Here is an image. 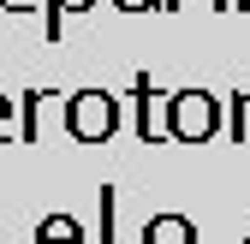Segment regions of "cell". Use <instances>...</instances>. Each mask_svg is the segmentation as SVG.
<instances>
[{"instance_id": "9c48e42d", "label": "cell", "mask_w": 250, "mask_h": 244, "mask_svg": "<svg viewBox=\"0 0 250 244\" xmlns=\"http://www.w3.org/2000/svg\"><path fill=\"white\" fill-rule=\"evenodd\" d=\"M113 6H119V12H149V6H161V12H167V0H113Z\"/></svg>"}, {"instance_id": "5b68a950", "label": "cell", "mask_w": 250, "mask_h": 244, "mask_svg": "<svg viewBox=\"0 0 250 244\" xmlns=\"http://www.w3.org/2000/svg\"><path fill=\"white\" fill-rule=\"evenodd\" d=\"M131 96H137V137H143V143H155V96H161V89L149 83V72H137Z\"/></svg>"}, {"instance_id": "8fae6325", "label": "cell", "mask_w": 250, "mask_h": 244, "mask_svg": "<svg viewBox=\"0 0 250 244\" xmlns=\"http://www.w3.org/2000/svg\"><path fill=\"white\" fill-rule=\"evenodd\" d=\"M0 6H12V12H18V6H30V0H0Z\"/></svg>"}, {"instance_id": "7a4b0ae2", "label": "cell", "mask_w": 250, "mask_h": 244, "mask_svg": "<svg viewBox=\"0 0 250 244\" xmlns=\"http://www.w3.org/2000/svg\"><path fill=\"white\" fill-rule=\"evenodd\" d=\"M167 131L179 143H203L214 131V96H203V89H185V96H173V119H167Z\"/></svg>"}, {"instance_id": "52a82bcc", "label": "cell", "mask_w": 250, "mask_h": 244, "mask_svg": "<svg viewBox=\"0 0 250 244\" xmlns=\"http://www.w3.org/2000/svg\"><path fill=\"white\" fill-rule=\"evenodd\" d=\"M96 0H42V30L48 42H60V30H66V12H89Z\"/></svg>"}, {"instance_id": "3957f363", "label": "cell", "mask_w": 250, "mask_h": 244, "mask_svg": "<svg viewBox=\"0 0 250 244\" xmlns=\"http://www.w3.org/2000/svg\"><path fill=\"white\" fill-rule=\"evenodd\" d=\"M54 102V89H24L18 96V143H42V107Z\"/></svg>"}, {"instance_id": "6da1fadb", "label": "cell", "mask_w": 250, "mask_h": 244, "mask_svg": "<svg viewBox=\"0 0 250 244\" xmlns=\"http://www.w3.org/2000/svg\"><path fill=\"white\" fill-rule=\"evenodd\" d=\"M119 125H125L119 96H107V89H78V96H66V131L78 143H107Z\"/></svg>"}, {"instance_id": "ba28073f", "label": "cell", "mask_w": 250, "mask_h": 244, "mask_svg": "<svg viewBox=\"0 0 250 244\" xmlns=\"http://www.w3.org/2000/svg\"><path fill=\"white\" fill-rule=\"evenodd\" d=\"M113 203H119V191L102 185V244H113Z\"/></svg>"}, {"instance_id": "277c9868", "label": "cell", "mask_w": 250, "mask_h": 244, "mask_svg": "<svg viewBox=\"0 0 250 244\" xmlns=\"http://www.w3.org/2000/svg\"><path fill=\"white\" fill-rule=\"evenodd\" d=\"M143 244H197V232L185 215H155V221H143Z\"/></svg>"}, {"instance_id": "30bf717a", "label": "cell", "mask_w": 250, "mask_h": 244, "mask_svg": "<svg viewBox=\"0 0 250 244\" xmlns=\"http://www.w3.org/2000/svg\"><path fill=\"white\" fill-rule=\"evenodd\" d=\"M12 131H18V125H12V102H6V96H0V143H6Z\"/></svg>"}, {"instance_id": "8992f818", "label": "cell", "mask_w": 250, "mask_h": 244, "mask_svg": "<svg viewBox=\"0 0 250 244\" xmlns=\"http://www.w3.org/2000/svg\"><path fill=\"white\" fill-rule=\"evenodd\" d=\"M36 244H83V226L72 215H42L36 221Z\"/></svg>"}]
</instances>
